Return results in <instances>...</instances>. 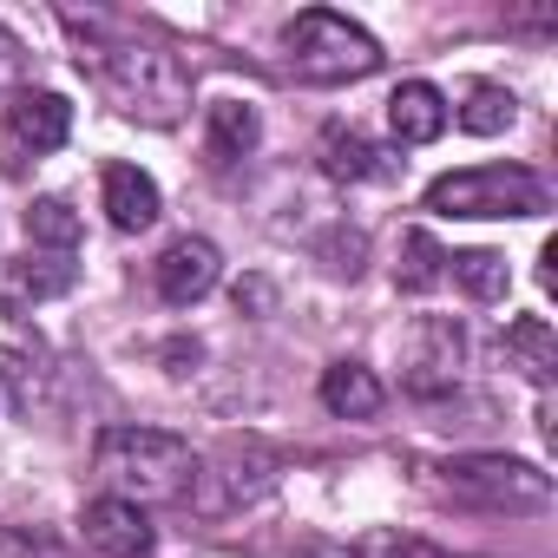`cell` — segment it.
Returning a JSON list of instances; mask_svg holds the SVG:
<instances>
[{"instance_id":"1","label":"cell","mask_w":558,"mask_h":558,"mask_svg":"<svg viewBox=\"0 0 558 558\" xmlns=\"http://www.w3.org/2000/svg\"><path fill=\"white\" fill-rule=\"evenodd\" d=\"M93 466H99L106 493H112V499H132V506L184 499L191 480H197L191 440H178V434H165V427H106L99 447H93Z\"/></svg>"},{"instance_id":"2","label":"cell","mask_w":558,"mask_h":558,"mask_svg":"<svg viewBox=\"0 0 558 558\" xmlns=\"http://www.w3.org/2000/svg\"><path fill=\"white\" fill-rule=\"evenodd\" d=\"M93 80L138 125H178L191 112V73H184V60L165 53V47H151V40H112V47H99L93 53Z\"/></svg>"},{"instance_id":"3","label":"cell","mask_w":558,"mask_h":558,"mask_svg":"<svg viewBox=\"0 0 558 558\" xmlns=\"http://www.w3.org/2000/svg\"><path fill=\"white\" fill-rule=\"evenodd\" d=\"M283 53H290V73L310 80V86H342V80H368L381 66V47L368 27H355L349 14L336 8H310L283 27Z\"/></svg>"},{"instance_id":"4","label":"cell","mask_w":558,"mask_h":558,"mask_svg":"<svg viewBox=\"0 0 558 558\" xmlns=\"http://www.w3.org/2000/svg\"><path fill=\"white\" fill-rule=\"evenodd\" d=\"M434 217H545L551 191L525 165H466L427 184Z\"/></svg>"},{"instance_id":"5","label":"cell","mask_w":558,"mask_h":558,"mask_svg":"<svg viewBox=\"0 0 558 558\" xmlns=\"http://www.w3.org/2000/svg\"><path fill=\"white\" fill-rule=\"evenodd\" d=\"M447 493L466 499V506H493V512H532L551 499V473L532 466V460H512V453H453L440 466Z\"/></svg>"},{"instance_id":"6","label":"cell","mask_w":558,"mask_h":558,"mask_svg":"<svg viewBox=\"0 0 558 558\" xmlns=\"http://www.w3.org/2000/svg\"><path fill=\"white\" fill-rule=\"evenodd\" d=\"M276 460L269 447H256V440H243V447H223L217 460H197V480H191V506L197 512H236L243 499H256V493H269V480H276Z\"/></svg>"},{"instance_id":"7","label":"cell","mask_w":558,"mask_h":558,"mask_svg":"<svg viewBox=\"0 0 558 558\" xmlns=\"http://www.w3.org/2000/svg\"><path fill=\"white\" fill-rule=\"evenodd\" d=\"M217 276H223V256H217L210 236H178V243H165V256L151 263V283H158V296H165L171 310L204 303V296L217 290Z\"/></svg>"},{"instance_id":"8","label":"cell","mask_w":558,"mask_h":558,"mask_svg":"<svg viewBox=\"0 0 558 558\" xmlns=\"http://www.w3.org/2000/svg\"><path fill=\"white\" fill-rule=\"evenodd\" d=\"M80 538L93 545V551H106V558H151V545H158V532H151V519H145V506H132V499H93L86 512H80Z\"/></svg>"},{"instance_id":"9","label":"cell","mask_w":558,"mask_h":558,"mask_svg":"<svg viewBox=\"0 0 558 558\" xmlns=\"http://www.w3.org/2000/svg\"><path fill=\"white\" fill-rule=\"evenodd\" d=\"M0 381L14 388L21 408H34V395L47 381V342H40V329L14 303H0Z\"/></svg>"},{"instance_id":"10","label":"cell","mask_w":558,"mask_h":558,"mask_svg":"<svg viewBox=\"0 0 558 558\" xmlns=\"http://www.w3.org/2000/svg\"><path fill=\"white\" fill-rule=\"evenodd\" d=\"M8 138H14L21 151H60V145L73 138V106H66V93H34V86H21V93L8 99Z\"/></svg>"},{"instance_id":"11","label":"cell","mask_w":558,"mask_h":558,"mask_svg":"<svg viewBox=\"0 0 558 558\" xmlns=\"http://www.w3.org/2000/svg\"><path fill=\"white\" fill-rule=\"evenodd\" d=\"M460 362H466V336H460V323H421L408 388H414V395H447V388L460 381Z\"/></svg>"},{"instance_id":"12","label":"cell","mask_w":558,"mask_h":558,"mask_svg":"<svg viewBox=\"0 0 558 558\" xmlns=\"http://www.w3.org/2000/svg\"><path fill=\"white\" fill-rule=\"evenodd\" d=\"M447 93L440 86H427V80H408V86H395V99H388V132L401 138V145H434L440 132H447Z\"/></svg>"},{"instance_id":"13","label":"cell","mask_w":558,"mask_h":558,"mask_svg":"<svg viewBox=\"0 0 558 558\" xmlns=\"http://www.w3.org/2000/svg\"><path fill=\"white\" fill-rule=\"evenodd\" d=\"M303 558H447L434 538L395 532V525H368L355 538H303Z\"/></svg>"},{"instance_id":"14","label":"cell","mask_w":558,"mask_h":558,"mask_svg":"<svg viewBox=\"0 0 558 558\" xmlns=\"http://www.w3.org/2000/svg\"><path fill=\"white\" fill-rule=\"evenodd\" d=\"M99 197H106V217H112V230H151V223H158V210H165L158 184H151L138 165H106V184H99Z\"/></svg>"},{"instance_id":"15","label":"cell","mask_w":558,"mask_h":558,"mask_svg":"<svg viewBox=\"0 0 558 558\" xmlns=\"http://www.w3.org/2000/svg\"><path fill=\"white\" fill-rule=\"evenodd\" d=\"M323 408L336 414V421H375L381 414V401H388V388H381V375L375 368H362V362H336V368H323Z\"/></svg>"},{"instance_id":"16","label":"cell","mask_w":558,"mask_h":558,"mask_svg":"<svg viewBox=\"0 0 558 558\" xmlns=\"http://www.w3.org/2000/svg\"><path fill=\"white\" fill-rule=\"evenodd\" d=\"M80 283V263L66 250H27L8 263V290L27 296V303H47V296H66Z\"/></svg>"},{"instance_id":"17","label":"cell","mask_w":558,"mask_h":558,"mask_svg":"<svg viewBox=\"0 0 558 558\" xmlns=\"http://www.w3.org/2000/svg\"><path fill=\"white\" fill-rule=\"evenodd\" d=\"M256 138H263L256 106H243V99H217V106H210V158H217V165L250 158V151H256Z\"/></svg>"},{"instance_id":"18","label":"cell","mask_w":558,"mask_h":558,"mask_svg":"<svg viewBox=\"0 0 558 558\" xmlns=\"http://www.w3.org/2000/svg\"><path fill=\"white\" fill-rule=\"evenodd\" d=\"M323 171L342 178V184H362V178H381V151L355 132V125H323Z\"/></svg>"},{"instance_id":"19","label":"cell","mask_w":558,"mask_h":558,"mask_svg":"<svg viewBox=\"0 0 558 558\" xmlns=\"http://www.w3.org/2000/svg\"><path fill=\"white\" fill-rule=\"evenodd\" d=\"M447 276H453L473 303H499L512 290V269H506L499 250H460V256H447Z\"/></svg>"},{"instance_id":"20","label":"cell","mask_w":558,"mask_h":558,"mask_svg":"<svg viewBox=\"0 0 558 558\" xmlns=\"http://www.w3.org/2000/svg\"><path fill=\"white\" fill-rule=\"evenodd\" d=\"M395 283H401L408 296H427V290H440V283H447V250H440L427 230H408V236H401Z\"/></svg>"},{"instance_id":"21","label":"cell","mask_w":558,"mask_h":558,"mask_svg":"<svg viewBox=\"0 0 558 558\" xmlns=\"http://www.w3.org/2000/svg\"><path fill=\"white\" fill-rule=\"evenodd\" d=\"M473 138H499L512 119H519V99L506 93V86H493V80H480V86H466V99H460V112H453Z\"/></svg>"},{"instance_id":"22","label":"cell","mask_w":558,"mask_h":558,"mask_svg":"<svg viewBox=\"0 0 558 558\" xmlns=\"http://www.w3.org/2000/svg\"><path fill=\"white\" fill-rule=\"evenodd\" d=\"M27 236H34V250H66V256H73V243H80V210H73L66 197H34V204H27Z\"/></svg>"},{"instance_id":"23","label":"cell","mask_w":558,"mask_h":558,"mask_svg":"<svg viewBox=\"0 0 558 558\" xmlns=\"http://www.w3.org/2000/svg\"><path fill=\"white\" fill-rule=\"evenodd\" d=\"M506 349H512L532 375H551V362H558V342H551L545 316H519V323L506 329Z\"/></svg>"},{"instance_id":"24","label":"cell","mask_w":558,"mask_h":558,"mask_svg":"<svg viewBox=\"0 0 558 558\" xmlns=\"http://www.w3.org/2000/svg\"><path fill=\"white\" fill-rule=\"evenodd\" d=\"M27 80V40L14 27H0V99H14Z\"/></svg>"},{"instance_id":"25","label":"cell","mask_w":558,"mask_h":558,"mask_svg":"<svg viewBox=\"0 0 558 558\" xmlns=\"http://www.w3.org/2000/svg\"><path fill=\"white\" fill-rule=\"evenodd\" d=\"M236 310H269V283H256V276L236 283Z\"/></svg>"}]
</instances>
